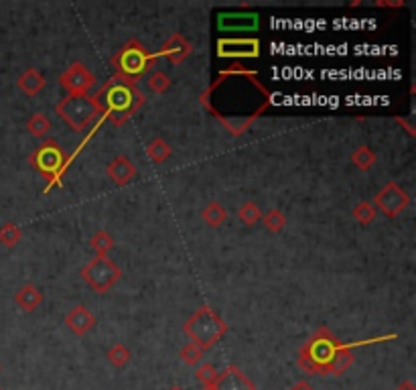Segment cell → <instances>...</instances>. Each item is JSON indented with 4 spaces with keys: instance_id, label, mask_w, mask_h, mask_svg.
<instances>
[{
    "instance_id": "cell-27",
    "label": "cell",
    "mask_w": 416,
    "mask_h": 390,
    "mask_svg": "<svg viewBox=\"0 0 416 390\" xmlns=\"http://www.w3.org/2000/svg\"><path fill=\"white\" fill-rule=\"evenodd\" d=\"M352 215H354V220H356L357 224L368 226V224H372L376 220L378 211L372 206V202H359L356 208L352 210Z\"/></svg>"
},
{
    "instance_id": "cell-20",
    "label": "cell",
    "mask_w": 416,
    "mask_h": 390,
    "mask_svg": "<svg viewBox=\"0 0 416 390\" xmlns=\"http://www.w3.org/2000/svg\"><path fill=\"white\" fill-rule=\"evenodd\" d=\"M201 218H204V222L208 224L209 228H217V226H221V224L228 220V210H226L221 204L211 202V204H208V206L204 208Z\"/></svg>"
},
{
    "instance_id": "cell-32",
    "label": "cell",
    "mask_w": 416,
    "mask_h": 390,
    "mask_svg": "<svg viewBox=\"0 0 416 390\" xmlns=\"http://www.w3.org/2000/svg\"><path fill=\"white\" fill-rule=\"evenodd\" d=\"M396 390H416V384L415 382H410V380H406V382H402Z\"/></svg>"
},
{
    "instance_id": "cell-19",
    "label": "cell",
    "mask_w": 416,
    "mask_h": 390,
    "mask_svg": "<svg viewBox=\"0 0 416 390\" xmlns=\"http://www.w3.org/2000/svg\"><path fill=\"white\" fill-rule=\"evenodd\" d=\"M147 157H149L150 163H154V165H163L165 161H169V157H171V147H169V143L165 141V139H152L149 143V147H147Z\"/></svg>"
},
{
    "instance_id": "cell-2",
    "label": "cell",
    "mask_w": 416,
    "mask_h": 390,
    "mask_svg": "<svg viewBox=\"0 0 416 390\" xmlns=\"http://www.w3.org/2000/svg\"><path fill=\"white\" fill-rule=\"evenodd\" d=\"M93 98L102 110V116L116 126L126 124L147 104V96L138 86H130L118 78L108 80Z\"/></svg>"
},
{
    "instance_id": "cell-34",
    "label": "cell",
    "mask_w": 416,
    "mask_h": 390,
    "mask_svg": "<svg viewBox=\"0 0 416 390\" xmlns=\"http://www.w3.org/2000/svg\"><path fill=\"white\" fill-rule=\"evenodd\" d=\"M199 390H215V387H201Z\"/></svg>"
},
{
    "instance_id": "cell-8",
    "label": "cell",
    "mask_w": 416,
    "mask_h": 390,
    "mask_svg": "<svg viewBox=\"0 0 416 390\" xmlns=\"http://www.w3.org/2000/svg\"><path fill=\"white\" fill-rule=\"evenodd\" d=\"M410 204V195L404 187H400L396 181H388L386 185L374 195L372 206L376 208V211H382L386 218H398L402 211L408 208Z\"/></svg>"
},
{
    "instance_id": "cell-15",
    "label": "cell",
    "mask_w": 416,
    "mask_h": 390,
    "mask_svg": "<svg viewBox=\"0 0 416 390\" xmlns=\"http://www.w3.org/2000/svg\"><path fill=\"white\" fill-rule=\"evenodd\" d=\"M217 27L224 30H252L258 27L256 12H234V15H219Z\"/></svg>"
},
{
    "instance_id": "cell-1",
    "label": "cell",
    "mask_w": 416,
    "mask_h": 390,
    "mask_svg": "<svg viewBox=\"0 0 416 390\" xmlns=\"http://www.w3.org/2000/svg\"><path fill=\"white\" fill-rule=\"evenodd\" d=\"M354 364V346L341 344L327 328H319L298 350V366L307 374L341 376Z\"/></svg>"
},
{
    "instance_id": "cell-29",
    "label": "cell",
    "mask_w": 416,
    "mask_h": 390,
    "mask_svg": "<svg viewBox=\"0 0 416 390\" xmlns=\"http://www.w3.org/2000/svg\"><path fill=\"white\" fill-rule=\"evenodd\" d=\"M23 238V234H21V230H19V226H15V224H2L0 226V244H4L6 248H12V246H17L19 242Z\"/></svg>"
},
{
    "instance_id": "cell-17",
    "label": "cell",
    "mask_w": 416,
    "mask_h": 390,
    "mask_svg": "<svg viewBox=\"0 0 416 390\" xmlns=\"http://www.w3.org/2000/svg\"><path fill=\"white\" fill-rule=\"evenodd\" d=\"M19 88L23 94H27L29 98H35L39 91L45 88V76L39 71V69H35V67H29L27 71H23L21 73V78H19Z\"/></svg>"
},
{
    "instance_id": "cell-14",
    "label": "cell",
    "mask_w": 416,
    "mask_h": 390,
    "mask_svg": "<svg viewBox=\"0 0 416 390\" xmlns=\"http://www.w3.org/2000/svg\"><path fill=\"white\" fill-rule=\"evenodd\" d=\"M106 175L114 181L116 185H128L130 181H134V177H136V165L128 157L120 154V157H114L108 163Z\"/></svg>"
},
{
    "instance_id": "cell-9",
    "label": "cell",
    "mask_w": 416,
    "mask_h": 390,
    "mask_svg": "<svg viewBox=\"0 0 416 390\" xmlns=\"http://www.w3.org/2000/svg\"><path fill=\"white\" fill-rule=\"evenodd\" d=\"M217 55L224 60H254L260 55V41L254 37H238V39H219Z\"/></svg>"
},
{
    "instance_id": "cell-26",
    "label": "cell",
    "mask_w": 416,
    "mask_h": 390,
    "mask_svg": "<svg viewBox=\"0 0 416 390\" xmlns=\"http://www.w3.org/2000/svg\"><path fill=\"white\" fill-rule=\"evenodd\" d=\"M106 358L108 362L114 366V368H124L130 358H132V354H130V350L124 346V344H114V346H110V350L106 352Z\"/></svg>"
},
{
    "instance_id": "cell-11",
    "label": "cell",
    "mask_w": 416,
    "mask_h": 390,
    "mask_svg": "<svg viewBox=\"0 0 416 390\" xmlns=\"http://www.w3.org/2000/svg\"><path fill=\"white\" fill-rule=\"evenodd\" d=\"M191 53H193V43H189L181 33L171 35V37L163 43V47H161V51H159L161 57H165V60L169 61V63H173V65L183 63ZM159 55H156V57H159Z\"/></svg>"
},
{
    "instance_id": "cell-16",
    "label": "cell",
    "mask_w": 416,
    "mask_h": 390,
    "mask_svg": "<svg viewBox=\"0 0 416 390\" xmlns=\"http://www.w3.org/2000/svg\"><path fill=\"white\" fill-rule=\"evenodd\" d=\"M15 303L23 309V311H35L41 303H43V291L35 285H25L15 293Z\"/></svg>"
},
{
    "instance_id": "cell-7",
    "label": "cell",
    "mask_w": 416,
    "mask_h": 390,
    "mask_svg": "<svg viewBox=\"0 0 416 390\" xmlns=\"http://www.w3.org/2000/svg\"><path fill=\"white\" fill-rule=\"evenodd\" d=\"M80 274L96 293H108L120 281L122 270L110 256H93Z\"/></svg>"
},
{
    "instance_id": "cell-3",
    "label": "cell",
    "mask_w": 416,
    "mask_h": 390,
    "mask_svg": "<svg viewBox=\"0 0 416 390\" xmlns=\"http://www.w3.org/2000/svg\"><path fill=\"white\" fill-rule=\"evenodd\" d=\"M154 63H156V55H152L138 39H130L112 57V65L116 71L114 78H118L130 86H136L152 71Z\"/></svg>"
},
{
    "instance_id": "cell-6",
    "label": "cell",
    "mask_w": 416,
    "mask_h": 390,
    "mask_svg": "<svg viewBox=\"0 0 416 390\" xmlns=\"http://www.w3.org/2000/svg\"><path fill=\"white\" fill-rule=\"evenodd\" d=\"M29 163L37 173H41L45 179H49V185H47V191H49L53 185L61 183V177L67 171L69 159L55 141H45L43 145H39L30 152Z\"/></svg>"
},
{
    "instance_id": "cell-25",
    "label": "cell",
    "mask_w": 416,
    "mask_h": 390,
    "mask_svg": "<svg viewBox=\"0 0 416 390\" xmlns=\"http://www.w3.org/2000/svg\"><path fill=\"white\" fill-rule=\"evenodd\" d=\"M147 86L152 94H165L171 88V78L161 69H152L147 76Z\"/></svg>"
},
{
    "instance_id": "cell-5",
    "label": "cell",
    "mask_w": 416,
    "mask_h": 390,
    "mask_svg": "<svg viewBox=\"0 0 416 390\" xmlns=\"http://www.w3.org/2000/svg\"><path fill=\"white\" fill-rule=\"evenodd\" d=\"M55 112L67 122L73 130H86L102 116V110L93 96L89 94H73L63 98L55 106Z\"/></svg>"
},
{
    "instance_id": "cell-31",
    "label": "cell",
    "mask_w": 416,
    "mask_h": 390,
    "mask_svg": "<svg viewBox=\"0 0 416 390\" xmlns=\"http://www.w3.org/2000/svg\"><path fill=\"white\" fill-rule=\"evenodd\" d=\"M291 390H313V387H311L307 380H298L297 384H295V387H293Z\"/></svg>"
},
{
    "instance_id": "cell-35",
    "label": "cell",
    "mask_w": 416,
    "mask_h": 390,
    "mask_svg": "<svg viewBox=\"0 0 416 390\" xmlns=\"http://www.w3.org/2000/svg\"><path fill=\"white\" fill-rule=\"evenodd\" d=\"M169 390H183V389H181V387H171Z\"/></svg>"
},
{
    "instance_id": "cell-37",
    "label": "cell",
    "mask_w": 416,
    "mask_h": 390,
    "mask_svg": "<svg viewBox=\"0 0 416 390\" xmlns=\"http://www.w3.org/2000/svg\"><path fill=\"white\" fill-rule=\"evenodd\" d=\"M0 390H2V389H0Z\"/></svg>"
},
{
    "instance_id": "cell-21",
    "label": "cell",
    "mask_w": 416,
    "mask_h": 390,
    "mask_svg": "<svg viewBox=\"0 0 416 390\" xmlns=\"http://www.w3.org/2000/svg\"><path fill=\"white\" fill-rule=\"evenodd\" d=\"M89 248L96 252V256H108V252L114 248V236L108 234L106 230H98L89 238Z\"/></svg>"
},
{
    "instance_id": "cell-4",
    "label": "cell",
    "mask_w": 416,
    "mask_h": 390,
    "mask_svg": "<svg viewBox=\"0 0 416 390\" xmlns=\"http://www.w3.org/2000/svg\"><path fill=\"white\" fill-rule=\"evenodd\" d=\"M183 331L195 346H199L206 352L228 333V323L211 307H201L185 321Z\"/></svg>"
},
{
    "instance_id": "cell-13",
    "label": "cell",
    "mask_w": 416,
    "mask_h": 390,
    "mask_svg": "<svg viewBox=\"0 0 416 390\" xmlns=\"http://www.w3.org/2000/svg\"><path fill=\"white\" fill-rule=\"evenodd\" d=\"M215 390H256V384L239 370L238 366H228L219 372L217 382L213 384Z\"/></svg>"
},
{
    "instance_id": "cell-30",
    "label": "cell",
    "mask_w": 416,
    "mask_h": 390,
    "mask_svg": "<svg viewBox=\"0 0 416 390\" xmlns=\"http://www.w3.org/2000/svg\"><path fill=\"white\" fill-rule=\"evenodd\" d=\"M204 354L206 352L199 346H195L193 342H189L181 350V360H183V364H187V366H199L201 360H204Z\"/></svg>"
},
{
    "instance_id": "cell-12",
    "label": "cell",
    "mask_w": 416,
    "mask_h": 390,
    "mask_svg": "<svg viewBox=\"0 0 416 390\" xmlns=\"http://www.w3.org/2000/svg\"><path fill=\"white\" fill-rule=\"evenodd\" d=\"M98 323L96 315L89 311L86 305H75L69 309V313L65 315V326L67 330L75 335H86L93 326Z\"/></svg>"
},
{
    "instance_id": "cell-10",
    "label": "cell",
    "mask_w": 416,
    "mask_h": 390,
    "mask_svg": "<svg viewBox=\"0 0 416 390\" xmlns=\"http://www.w3.org/2000/svg\"><path fill=\"white\" fill-rule=\"evenodd\" d=\"M61 88H65L69 96L73 94H88L93 84H96V76L89 71L88 67L82 61L71 63L63 73L60 76Z\"/></svg>"
},
{
    "instance_id": "cell-18",
    "label": "cell",
    "mask_w": 416,
    "mask_h": 390,
    "mask_svg": "<svg viewBox=\"0 0 416 390\" xmlns=\"http://www.w3.org/2000/svg\"><path fill=\"white\" fill-rule=\"evenodd\" d=\"M352 163L356 165L359 171H370L376 161H378V154L374 152V149H370L368 145H359L354 152H352Z\"/></svg>"
},
{
    "instance_id": "cell-22",
    "label": "cell",
    "mask_w": 416,
    "mask_h": 390,
    "mask_svg": "<svg viewBox=\"0 0 416 390\" xmlns=\"http://www.w3.org/2000/svg\"><path fill=\"white\" fill-rule=\"evenodd\" d=\"M27 130L35 139H45L51 130V121L43 114V112H35L30 114L29 121H27Z\"/></svg>"
},
{
    "instance_id": "cell-33",
    "label": "cell",
    "mask_w": 416,
    "mask_h": 390,
    "mask_svg": "<svg viewBox=\"0 0 416 390\" xmlns=\"http://www.w3.org/2000/svg\"><path fill=\"white\" fill-rule=\"evenodd\" d=\"M376 6H392V8H398V6H402V2H376Z\"/></svg>"
},
{
    "instance_id": "cell-36",
    "label": "cell",
    "mask_w": 416,
    "mask_h": 390,
    "mask_svg": "<svg viewBox=\"0 0 416 390\" xmlns=\"http://www.w3.org/2000/svg\"><path fill=\"white\" fill-rule=\"evenodd\" d=\"M0 370H2V364H0Z\"/></svg>"
},
{
    "instance_id": "cell-23",
    "label": "cell",
    "mask_w": 416,
    "mask_h": 390,
    "mask_svg": "<svg viewBox=\"0 0 416 390\" xmlns=\"http://www.w3.org/2000/svg\"><path fill=\"white\" fill-rule=\"evenodd\" d=\"M262 224H264V228H266L268 232H272V234H278V232H282V228L287 226V218H284V213L280 210H276V208H272V210L262 211V220H260Z\"/></svg>"
},
{
    "instance_id": "cell-24",
    "label": "cell",
    "mask_w": 416,
    "mask_h": 390,
    "mask_svg": "<svg viewBox=\"0 0 416 390\" xmlns=\"http://www.w3.org/2000/svg\"><path fill=\"white\" fill-rule=\"evenodd\" d=\"M238 218L244 226H254V224H258V222L262 220V210H260L258 204H254V202H246V204L239 206Z\"/></svg>"
},
{
    "instance_id": "cell-28",
    "label": "cell",
    "mask_w": 416,
    "mask_h": 390,
    "mask_svg": "<svg viewBox=\"0 0 416 390\" xmlns=\"http://www.w3.org/2000/svg\"><path fill=\"white\" fill-rule=\"evenodd\" d=\"M217 376H219V372L215 370V366L213 364H209V362H201L199 366H197V370H195V378L201 382V387H213L215 382H217Z\"/></svg>"
}]
</instances>
